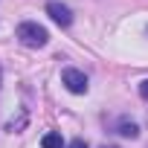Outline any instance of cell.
<instances>
[{
    "label": "cell",
    "instance_id": "cell-7",
    "mask_svg": "<svg viewBox=\"0 0 148 148\" xmlns=\"http://www.w3.org/2000/svg\"><path fill=\"white\" fill-rule=\"evenodd\" d=\"M67 148H87V142H84V139H73Z\"/></svg>",
    "mask_w": 148,
    "mask_h": 148
},
{
    "label": "cell",
    "instance_id": "cell-2",
    "mask_svg": "<svg viewBox=\"0 0 148 148\" xmlns=\"http://www.w3.org/2000/svg\"><path fill=\"white\" fill-rule=\"evenodd\" d=\"M61 84L70 90V93H76V96H84L87 93V76H84V73L82 70H76V67H67L64 73H61Z\"/></svg>",
    "mask_w": 148,
    "mask_h": 148
},
{
    "label": "cell",
    "instance_id": "cell-9",
    "mask_svg": "<svg viewBox=\"0 0 148 148\" xmlns=\"http://www.w3.org/2000/svg\"><path fill=\"white\" fill-rule=\"evenodd\" d=\"M0 82H3V73H0Z\"/></svg>",
    "mask_w": 148,
    "mask_h": 148
},
{
    "label": "cell",
    "instance_id": "cell-8",
    "mask_svg": "<svg viewBox=\"0 0 148 148\" xmlns=\"http://www.w3.org/2000/svg\"><path fill=\"white\" fill-rule=\"evenodd\" d=\"M99 148H116V145H99Z\"/></svg>",
    "mask_w": 148,
    "mask_h": 148
},
{
    "label": "cell",
    "instance_id": "cell-4",
    "mask_svg": "<svg viewBox=\"0 0 148 148\" xmlns=\"http://www.w3.org/2000/svg\"><path fill=\"white\" fill-rule=\"evenodd\" d=\"M116 134L125 136V139H136V136H139V125H136L134 119H119V122H116Z\"/></svg>",
    "mask_w": 148,
    "mask_h": 148
},
{
    "label": "cell",
    "instance_id": "cell-5",
    "mask_svg": "<svg viewBox=\"0 0 148 148\" xmlns=\"http://www.w3.org/2000/svg\"><path fill=\"white\" fill-rule=\"evenodd\" d=\"M41 145H44V148H64V139H61V134L52 131V134H47V136L41 139Z\"/></svg>",
    "mask_w": 148,
    "mask_h": 148
},
{
    "label": "cell",
    "instance_id": "cell-1",
    "mask_svg": "<svg viewBox=\"0 0 148 148\" xmlns=\"http://www.w3.org/2000/svg\"><path fill=\"white\" fill-rule=\"evenodd\" d=\"M18 41H21L23 47L41 49V47H47V41H49V32H47L41 23H35V21H23V23L18 26Z\"/></svg>",
    "mask_w": 148,
    "mask_h": 148
},
{
    "label": "cell",
    "instance_id": "cell-6",
    "mask_svg": "<svg viewBox=\"0 0 148 148\" xmlns=\"http://www.w3.org/2000/svg\"><path fill=\"white\" fill-rule=\"evenodd\" d=\"M139 96H142V99H145V102H148V79H145V82H142V84H139Z\"/></svg>",
    "mask_w": 148,
    "mask_h": 148
},
{
    "label": "cell",
    "instance_id": "cell-3",
    "mask_svg": "<svg viewBox=\"0 0 148 148\" xmlns=\"http://www.w3.org/2000/svg\"><path fill=\"white\" fill-rule=\"evenodd\" d=\"M47 15H49L58 26H70V23H73V12H70L64 3H58V0H49V3H47Z\"/></svg>",
    "mask_w": 148,
    "mask_h": 148
}]
</instances>
